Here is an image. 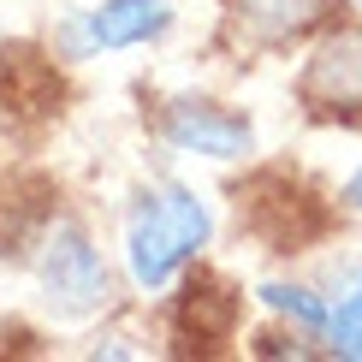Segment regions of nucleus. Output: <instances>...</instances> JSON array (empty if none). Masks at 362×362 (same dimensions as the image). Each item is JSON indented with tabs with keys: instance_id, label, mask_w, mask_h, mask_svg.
<instances>
[{
	"instance_id": "39448f33",
	"label": "nucleus",
	"mask_w": 362,
	"mask_h": 362,
	"mask_svg": "<svg viewBox=\"0 0 362 362\" xmlns=\"http://www.w3.org/2000/svg\"><path fill=\"white\" fill-rule=\"evenodd\" d=\"M167 137L185 155H208V160H232L250 148V125L238 113L214 107V101H173L167 107Z\"/></svg>"
},
{
	"instance_id": "0eeeda50",
	"label": "nucleus",
	"mask_w": 362,
	"mask_h": 362,
	"mask_svg": "<svg viewBox=\"0 0 362 362\" xmlns=\"http://www.w3.org/2000/svg\"><path fill=\"white\" fill-rule=\"evenodd\" d=\"M327 344H333V356L362 362V291H344L339 309L327 315Z\"/></svg>"
},
{
	"instance_id": "423d86ee",
	"label": "nucleus",
	"mask_w": 362,
	"mask_h": 362,
	"mask_svg": "<svg viewBox=\"0 0 362 362\" xmlns=\"http://www.w3.org/2000/svg\"><path fill=\"white\" fill-rule=\"evenodd\" d=\"M232 12L255 36H297V30L321 24L327 0H232Z\"/></svg>"
},
{
	"instance_id": "20e7f679",
	"label": "nucleus",
	"mask_w": 362,
	"mask_h": 362,
	"mask_svg": "<svg viewBox=\"0 0 362 362\" xmlns=\"http://www.w3.org/2000/svg\"><path fill=\"white\" fill-rule=\"evenodd\" d=\"M303 95L321 113H362V30H339L321 42L303 71Z\"/></svg>"
},
{
	"instance_id": "1a4fd4ad",
	"label": "nucleus",
	"mask_w": 362,
	"mask_h": 362,
	"mask_svg": "<svg viewBox=\"0 0 362 362\" xmlns=\"http://www.w3.org/2000/svg\"><path fill=\"white\" fill-rule=\"evenodd\" d=\"M344 202H351V208H362V167H356V178H351V185H344Z\"/></svg>"
},
{
	"instance_id": "f257e3e1",
	"label": "nucleus",
	"mask_w": 362,
	"mask_h": 362,
	"mask_svg": "<svg viewBox=\"0 0 362 362\" xmlns=\"http://www.w3.org/2000/svg\"><path fill=\"white\" fill-rule=\"evenodd\" d=\"M208 232H214V220H208V202L196 190L173 185V190H160V196L155 190L137 196V208H131V220H125L131 279H137L143 291L173 285V274L208 244Z\"/></svg>"
},
{
	"instance_id": "9d476101",
	"label": "nucleus",
	"mask_w": 362,
	"mask_h": 362,
	"mask_svg": "<svg viewBox=\"0 0 362 362\" xmlns=\"http://www.w3.org/2000/svg\"><path fill=\"white\" fill-rule=\"evenodd\" d=\"M344 291H362V262H356V267H344Z\"/></svg>"
},
{
	"instance_id": "6e6552de",
	"label": "nucleus",
	"mask_w": 362,
	"mask_h": 362,
	"mask_svg": "<svg viewBox=\"0 0 362 362\" xmlns=\"http://www.w3.org/2000/svg\"><path fill=\"white\" fill-rule=\"evenodd\" d=\"M262 303L291 315V321H303V327H327V303L315 291H303V285H262Z\"/></svg>"
},
{
	"instance_id": "f03ea898",
	"label": "nucleus",
	"mask_w": 362,
	"mask_h": 362,
	"mask_svg": "<svg viewBox=\"0 0 362 362\" xmlns=\"http://www.w3.org/2000/svg\"><path fill=\"white\" fill-rule=\"evenodd\" d=\"M36 279L48 291V309L78 321V315L107 303V267H101V250L89 244L78 226H54L48 244L36 255Z\"/></svg>"
},
{
	"instance_id": "9b49d317",
	"label": "nucleus",
	"mask_w": 362,
	"mask_h": 362,
	"mask_svg": "<svg viewBox=\"0 0 362 362\" xmlns=\"http://www.w3.org/2000/svg\"><path fill=\"white\" fill-rule=\"evenodd\" d=\"M356 6H362V0H356Z\"/></svg>"
},
{
	"instance_id": "7ed1b4c3",
	"label": "nucleus",
	"mask_w": 362,
	"mask_h": 362,
	"mask_svg": "<svg viewBox=\"0 0 362 362\" xmlns=\"http://www.w3.org/2000/svg\"><path fill=\"white\" fill-rule=\"evenodd\" d=\"M173 30V0H101L95 12L66 24V48L71 54H113V48H137Z\"/></svg>"
}]
</instances>
